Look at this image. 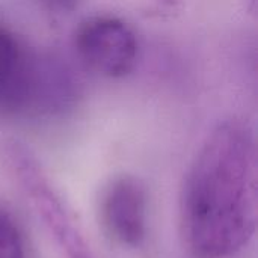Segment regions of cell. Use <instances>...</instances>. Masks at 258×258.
Instances as JSON below:
<instances>
[{
    "instance_id": "8992f818",
    "label": "cell",
    "mask_w": 258,
    "mask_h": 258,
    "mask_svg": "<svg viewBox=\"0 0 258 258\" xmlns=\"http://www.w3.org/2000/svg\"><path fill=\"white\" fill-rule=\"evenodd\" d=\"M0 258H27L26 239L18 221L0 207Z\"/></svg>"
},
{
    "instance_id": "277c9868",
    "label": "cell",
    "mask_w": 258,
    "mask_h": 258,
    "mask_svg": "<svg viewBox=\"0 0 258 258\" xmlns=\"http://www.w3.org/2000/svg\"><path fill=\"white\" fill-rule=\"evenodd\" d=\"M100 216L115 242L141 246L147 236V190L142 181L130 175L112 180L101 195Z\"/></svg>"
},
{
    "instance_id": "6da1fadb",
    "label": "cell",
    "mask_w": 258,
    "mask_h": 258,
    "mask_svg": "<svg viewBox=\"0 0 258 258\" xmlns=\"http://www.w3.org/2000/svg\"><path fill=\"white\" fill-rule=\"evenodd\" d=\"M180 230L190 258H230L257 230V153L251 130L216 127L189 168L180 194Z\"/></svg>"
},
{
    "instance_id": "3957f363",
    "label": "cell",
    "mask_w": 258,
    "mask_h": 258,
    "mask_svg": "<svg viewBox=\"0 0 258 258\" xmlns=\"http://www.w3.org/2000/svg\"><path fill=\"white\" fill-rule=\"evenodd\" d=\"M76 48L89 68L109 77L127 74L138 54L135 33L113 17H94L85 21L77 30Z\"/></svg>"
},
{
    "instance_id": "5b68a950",
    "label": "cell",
    "mask_w": 258,
    "mask_h": 258,
    "mask_svg": "<svg viewBox=\"0 0 258 258\" xmlns=\"http://www.w3.org/2000/svg\"><path fill=\"white\" fill-rule=\"evenodd\" d=\"M33 89L35 70L26 48L11 32L0 27V109H24Z\"/></svg>"
},
{
    "instance_id": "7a4b0ae2",
    "label": "cell",
    "mask_w": 258,
    "mask_h": 258,
    "mask_svg": "<svg viewBox=\"0 0 258 258\" xmlns=\"http://www.w3.org/2000/svg\"><path fill=\"white\" fill-rule=\"evenodd\" d=\"M8 171L67 258H95L63 200L32 153L20 144L6 150Z\"/></svg>"
}]
</instances>
